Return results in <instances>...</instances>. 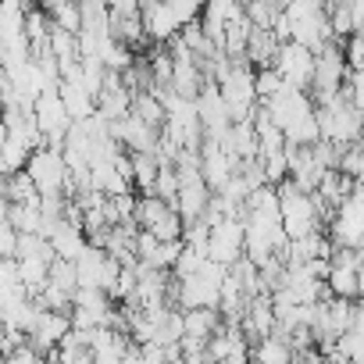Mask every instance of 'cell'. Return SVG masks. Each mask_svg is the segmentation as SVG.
Returning a JSON list of instances; mask_svg holds the SVG:
<instances>
[{
    "label": "cell",
    "instance_id": "6da1fadb",
    "mask_svg": "<svg viewBox=\"0 0 364 364\" xmlns=\"http://www.w3.org/2000/svg\"><path fill=\"white\" fill-rule=\"evenodd\" d=\"M314 122H318V139L346 146L360 139V107L350 104L343 93H336L332 100L314 107Z\"/></svg>",
    "mask_w": 364,
    "mask_h": 364
},
{
    "label": "cell",
    "instance_id": "7a4b0ae2",
    "mask_svg": "<svg viewBox=\"0 0 364 364\" xmlns=\"http://www.w3.org/2000/svg\"><path fill=\"white\" fill-rule=\"evenodd\" d=\"M26 175H29V182L36 186V193L40 197H47V193H65V186H68V164H65V157H61V150L58 146H36L29 157H26V168H22Z\"/></svg>",
    "mask_w": 364,
    "mask_h": 364
},
{
    "label": "cell",
    "instance_id": "3957f363",
    "mask_svg": "<svg viewBox=\"0 0 364 364\" xmlns=\"http://www.w3.org/2000/svg\"><path fill=\"white\" fill-rule=\"evenodd\" d=\"M215 86H218V97H222L225 107H229V118H232V122H250V111L257 107V97H254V68H250V65H232Z\"/></svg>",
    "mask_w": 364,
    "mask_h": 364
},
{
    "label": "cell",
    "instance_id": "277c9868",
    "mask_svg": "<svg viewBox=\"0 0 364 364\" xmlns=\"http://www.w3.org/2000/svg\"><path fill=\"white\" fill-rule=\"evenodd\" d=\"M272 68L279 72V79H282L286 86L307 93L311 75H314V50H307V47L286 40V43H279V50H275V58H272Z\"/></svg>",
    "mask_w": 364,
    "mask_h": 364
},
{
    "label": "cell",
    "instance_id": "5b68a950",
    "mask_svg": "<svg viewBox=\"0 0 364 364\" xmlns=\"http://www.w3.org/2000/svg\"><path fill=\"white\" fill-rule=\"evenodd\" d=\"M204 257L229 268L232 261L243 257V218H222L215 225H208V243H204Z\"/></svg>",
    "mask_w": 364,
    "mask_h": 364
},
{
    "label": "cell",
    "instance_id": "8992f818",
    "mask_svg": "<svg viewBox=\"0 0 364 364\" xmlns=\"http://www.w3.org/2000/svg\"><path fill=\"white\" fill-rule=\"evenodd\" d=\"M29 114H33V122H36V129H40L43 143H47V146H61V139H65V132H68L72 118H68V111H65V104H61L58 90L40 93V97L33 100Z\"/></svg>",
    "mask_w": 364,
    "mask_h": 364
},
{
    "label": "cell",
    "instance_id": "52a82bcc",
    "mask_svg": "<svg viewBox=\"0 0 364 364\" xmlns=\"http://www.w3.org/2000/svg\"><path fill=\"white\" fill-rule=\"evenodd\" d=\"M208 204H211V190H208V182H204L200 175L178 178V193H175L171 208H175V215L182 218V225H186V222H200L204 211H208Z\"/></svg>",
    "mask_w": 364,
    "mask_h": 364
},
{
    "label": "cell",
    "instance_id": "ba28073f",
    "mask_svg": "<svg viewBox=\"0 0 364 364\" xmlns=\"http://www.w3.org/2000/svg\"><path fill=\"white\" fill-rule=\"evenodd\" d=\"M58 97H61V104H65V111H68L72 122H82V118H90V114L97 111L93 93H86L75 79H61V82H58Z\"/></svg>",
    "mask_w": 364,
    "mask_h": 364
},
{
    "label": "cell",
    "instance_id": "9c48e42d",
    "mask_svg": "<svg viewBox=\"0 0 364 364\" xmlns=\"http://www.w3.org/2000/svg\"><path fill=\"white\" fill-rule=\"evenodd\" d=\"M218 325H222L218 307H193V311H182V336L208 339Z\"/></svg>",
    "mask_w": 364,
    "mask_h": 364
},
{
    "label": "cell",
    "instance_id": "30bf717a",
    "mask_svg": "<svg viewBox=\"0 0 364 364\" xmlns=\"http://www.w3.org/2000/svg\"><path fill=\"white\" fill-rule=\"evenodd\" d=\"M325 289L336 300H357L360 296V272L357 268H328L325 272Z\"/></svg>",
    "mask_w": 364,
    "mask_h": 364
},
{
    "label": "cell",
    "instance_id": "8fae6325",
    "mask_svg": "<svg viewBox=\"0 0 364 364\" xmlns=\"http://www.w3.org/2000/svg\"><path fill=\"white\" fill-rule=\"evenodd\" d=\"M250 360L254 364H293V350L286 346L282 336L272 332V336H264L250 346Z\"/></svg>",
    "mask_w": 364,
    "mask_h": 364
},
{
    "label": "cell",
    "instance_id": "7c38bea8",
    "mask_svg": "<svg viewBox=\"0 0 364 364\" xmlns=\"http://www.w3.org/2000/svg\"><path fill=\"white\" fill-rule=\"evenodd\" d=\"M143 232H150L157 243H168V240H178L182 236V218L175 215V208H164V215L157 222H150Z\"/></svg>",
    "mask_w": 364,
    "mask_h": 364
},
{
    "label": "cell",
    "instance_id": "4fadbf2b",
    "mask_svg": "<svg viewBox=\"0 0 364 364\" xmlns=\"http://www.w3.org/2000/svg\"><path fill=\"white\" fill-rule=\"evenodd\" d=\"M47 15H50V22H54L58 29H68V33H79V26H82L75 0H58V4L47 8Z\"/></svg>",
    "mask_w": 364,
    "mask_h": 364
},
{
    "label": "cell",
    "instance_id": "5bb4252c",
    "mask_svg": "<svg viewBox=\"0 0 364 364\" xmlns=\"http://www.w3.org/2000/svg\"><path fill=\"white\" fill-rule=\"evenodd\" d=\"M279 86H282V79H279V72L268 65V68H254V97L264 104L268 97H275L279 93Z\"/></svg>",
    "mask_w": 364,
    "mask_h": 364
},
{
    "label": "cell",
    "instance_id": "9a60e30c",
    "mask_svg": "<svg viewBox=\"0 0 364 364\" xmlns=\"http://www.w3.org/2000/svg\"><path fill=\"white\" fill-rule=\"evenodd\" d=\"M150 193H154L157 200H164V204L175 200V193H178V175H175V168H161V171H157Z\"/></svg>",
    "mask_w": 364,
    "mask_h": 364
},
{
    "label": "cell",
    "instance_id": "2e32d148",
    "mask_svg": "<svg viewBox=\"0 0 364 364\" xmlns=\"http://www.w3.org/2000/svg\"><path fill=\"white\" fill-rule=\"evenodd\" d=\"M107 4V15L111 18H132L139 15V0H104Z\"/></svg>",
    "mask_w": 364,
    "mask_h": 364
},
{
    "label": "cell",
    "instance_id": "e0dca14e",
    "mask_svg": "<svg viewBox=\"0 0 364 364\" xmlns=\"http://www.w3.org/2000/svg\"><path fill=\"white\" fill-rule=\"evenodd\" d=\"M15 247H18V232L0 218V257H15Z\"/></svg>",
    "mask_w": 364,
    "mask_h": 364
},
{
    "label": "cell",
    "instance_id": "ac0fdd59",
    "mask_svg": "<svg viewBox=\"0 0 364 364\" xmlns=\"http://www.w3.org/2000/svg\"><path fill=\"white\" fill-rule=\"evenodd\" d=\"M118 364H143V357H139V350L132 346L129 353H122V360H118Z\"/></svg>",
    "mask_w": 364,
    "mask_h": 364
}]
</instances>
